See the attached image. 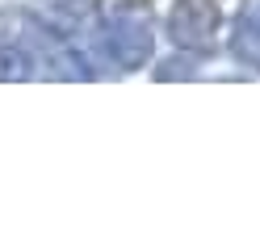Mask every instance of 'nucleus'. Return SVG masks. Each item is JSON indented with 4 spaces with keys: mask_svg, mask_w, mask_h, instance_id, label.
Returning a JSON list of instances; mask_svg holds the SVG:
<instances>
[{
    "mask_svg": "<svg viewBox=\"0 0 260 251\" xmlns=\"http://www.w3.org/2000/svg\"><path fill=\"white\" fill-rule=\"evenodd\" d=\"M231 55L243 67L260 71V0H248L239 9L235 25H231Z\"/></svg>",
    "mask_w": 260,
    "mask_h": 251,
    "instance_id": "nucleus-5",
    "label": "nucleus"
},
{
    "mask_svg": "<svg viewBox=\"0 0 260 251\" xmlns=\"http://www.w3.org/2000/svg\"><path fill=\"white\" fill-rule=\"evenodd\" d=\"M92 42H96L101 59H109L122 71H135V67H147L151 50H155V21H151V13H143L135 5H122L109 17H101Z\"/></svg>",
    "mask_w": 260,
    "mask_h": 251,
    "instance_id": "nucleus-2",
    "label": "nucleus"
},
{
    "mask_svg": "<svg viewBox=\"0 0 260 251\" xmlns=\"http://www.w3.org/2000/svg\"><path fill=\"white\" fill-rule=\"evenodd\" d=\"M218 25H222V0H176L168 13V38L193 55L214 50Z\"/></svg>",
    "mask_w": 260,
    "mask_h": 251,
    "instance_id": "nucleus-3",
    "label": "nucleus"
},
{
    "mask_svg": "<svg viewBox=\"0 0 260 251\" xmlns=\"http://www.w3.org/2000/svg\"><path fill=\"white\" fill-rule=\"evenodd\" d=\"M84 59L34 13H0V80H84Z\"/></svg>",
    "mask_w": 260,
    "mask_h": 251,
    "instance_id": "nucleus-1",
    "label": "nucleus"
},
{
    "mask_svg": "<svg viewBox=\"0 0 260 251\" xmlns=\"http://www.w3.org/2000/svg\"><path fill=\"white\" fill-rule=\"evenodd\" d=\"M38 17L63 42H84L101 25V0H38Z\"/></svg>",
    "mask_w": 260,
    "mask_h": 251,
    "instance_id": "nucleus-4",
    "label": "nucleus"
}]
</instances>
